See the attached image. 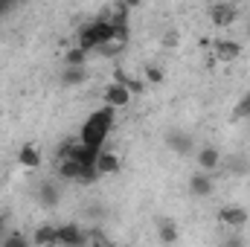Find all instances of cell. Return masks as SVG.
Segmentation results:
<instances>
[{"label": "cell", "instance_id": "cell-1", "mask_svg": "<svg viewBox=\"0 0 250 247\" xmlns=\"http://www.w3.org/2000/svg\"><path fill=\"white\" fill-rule=\"evenodd\" d=\"M117 123V111L114 108H96L84 125H82V131H79V143L82 145H87V148H99L102 151V145H105V140L111 137V128Z\"/></svg>", "mask_w": 250, "mask_h": 247}, {"label": "cell", "instance_id": "cell-2", "mask_svg": "<svg viewBox=\"0 0 250 247\" xmlns=\"http://www.w3.org/2000/svg\"><path fill=\"white\" fill-rule=\"evenodd\" d=\"M111 35H114V26L99 15L93 23H87V26L79 29V41H76V47H79L82 53H96L99 47H105V44L111 41Z\"/></svg>", "mask_w": 250, "mask_h": 247}, {"label": "cell", "instance_id": "cell-3", "mask_svg": "<svg viewBox=\"0 0 250 247\" xmlns=\"http://www.w3.org/2000/svg\"><path fill=\"white\" fill-rule=\"evenodd\" d=\"M218 221L227 227V230H242L250 221V212L242 206V204H227L218 209Z\"/></svg>", "mask_w": 250, "mask_h": 247}, {"label": "cell", "instance_id": "cell-4", "mask_svg": "<svg viewBox=\"0 0 250 247\" xmlns=\"http://www.w3.org/2000/svg\"><path fill=\"white\" fill-rule=\"evenodd\" d=\"M195 163H198V169L204 175H212V172H218L224 166V157H221V151L215 145H201L195 151Z\"/></svg>", "mask_w": 250, "mask_h": 247}, {"label": "cell", "instance_id": "cell-5", "mask_svg": "<svg viewBox=\"0 0 250 247\" xmlns=\"http://www.w3.org/2000/svg\"><path fill=\"white\" fill-rule=\"evenodd\" d=\"M209 21H212L218 29L233 26V23L239 21V6H236V3H215V6H209Z\"/></svg>", "mask_w": 250, "mask_h": 247}, {"label": "cell", "instance_id": "cell-6", "mask_svg": "<svg viewBox=\"0 0 250 247\" xmlns=\"http://www.w3.org/2000/svg\"><path fill=\"white\" fill-rule=\"evenodd\" d=\"M212 56L221 64H233V62L242 59V44L233 41V38H218V41L212 44Z\"/></svg>", "mask_w": 250, "mask_h": 247}, {"label": "cell", "instance_id": "cell-7", "mask_svg": "<svg viewBox=\"0 0 250 247\" xmlns=\"http://www.w3.org/2000/svg\"><path fill=\"white\" fill-rule=\"evenodd\" d=\"M102 99H105V105L108 108H125V105H131V90L125 87V84H117V82H111L105 90H102Z\"/></svg>", "mask_w": 250, "mask_h": 247}, {"label": "cell", "instance_id": "cell-8", "mask_svg": "<svg viewBox=\"0 0 250 247\" xmlns=\"http://www.w3.org/2000/svg\"><path fill=\"white\" fill-rule=\"evenodd\" d=\"M59 245L62 247H87V233L79 224H62L59 227Z\"/></svg>", "mask_w": 250, "mask_h": 247}, {"label": "cell", "instance_id": "cell-9", "mask_svg": "<svg viewBox=\"0 0 250 247\" xmlns=\"http://www.w3.org/2000/svg\"><path fill=\"white\" fill-rule=\"evenodd\" d=\"M32 245L35 247H62L59 245V227H56V224H41V227H35Z\"/></svg>", "mask_w": 250, "mask_h": 247}, {"label": "cell", "instance_id": "cell-10", "mask_svg": "<svg viewBox=\"0 0 250 247\" xmlns=\"http://www.w3.org/2000/svg\"><path fill=\"white\" fill-rule=\"evenodd\" d=\"M59 201H62V189L56 186V181H41L38 184V204L41 206L53 209V206H59Z\"/></svg>", "mask_w": 250, "mask_h": 247}, {"label": "cell", "instance_id": "cell-11", "mask_svg": "<svg viewBox=\"0 0 250 247\" xmlns=\"http://www.w3.org/2000/svg\"><path fill=\"white\" fill-rule=\"evenodd\" d=\"M120 169H123L120 154H117V151H105V148H102V154H99V160H96V172H99V178H102V175H117Z\"/></svg>", "mask_w": 250, "mask_h": 247}, {"label": "cell", "instance_id": "cell-12", "mask_svg": "<svg viewBox=\"0 0 250 247\" xmlns=\"http://www.w3.org/2000/svg\"><path fill=\"white\" fill-rule=\"evenodd\" d=\"M169 148L178 151L181 157H187V154L195 151V140L189 137L187 131H169Z\"/></svg>", "mask_w": 250, "mask_h": 247}, {"label": "cell", "instance_id": "cell-13", "mask_svg": "<svg viewBox=\"0 0 250 247\" xmlns=\"http://www.w3.org/2000/svg\"><path fill=\"white\" fill-rule=\"evenodd\" d=\"M189 192H192L195 198H209V195L215 192V184H212V178H209V175L198 172V175H192V178H189Z\"/></svg>", "mask_w": 250, "mask_h": 247}, {"label": "cell", "instance_id": "cell-14", "mask_svg": "<svg viewBox=\"0 0 250 247\" xmlns=\"http://www.w3.org/2000/svg\"><path fill=\"white\" fill-rule=\"evenodd\" d=\"M41 148L38 145H32V143H26V145H21V151H18V163L23 166V169H38L41 166Z\"/></svg>", "mask_w": 250, "mask_h": 247}, {"label": "cell", "instance_id": "cell-15", "mask_svg": "<svg viewBox=\"0 0 250 247\" xmlns=\"http://www.w3.org/2000/svg\"><path fill=\"white\" fill-rule=\"evenodd\" d=\"M178 236H181V230H178V224H175L172 218H160V221H157V239H160L163 245H175Z\"/></svg>", "mask_w": 250, "mask_h": 247}, {"label": "cell", "instance_id": "cell-16", "mask_svg": "<svg viewBox=\"0 0 250 247\" xmlns=\"http://www.w3.org/2000/svg\"><path fill=\"white\" fill-rule=\"evenodd\" d=\"M84 79H87V70H84V67H64L62 70V84L64 87H79Z\"/></svg>", "mask_w": 250, "mask_h": 247}, {"label": "cell", "instance_id": "cell-17", "mask_svg": "<svg viewBox=\"0 0 250 247\" xmlns=\"http://www.w3.org/2000/svg\"><path fill=\"white\" fill-rule=\"evenodd\" d=\"M56 172H59V178L62 181H79V172H82V166L79 163H73V160H59V166H56Z\"/></svg>", "mask_w": 250, "mask_h": 247}, {"label": "cell", "instance_id": "cell-18", "mask_svg": "<svg viewBox=\"0 0 250 247\" xmlns=\"http://www.w3.org/2000/svg\"><path fill=\"white\" fill-rule=\"evenodd\" d=\"M87 233V247H117L99 227H90V230H84Z\"/></svg>", "mask_w": 250, "mask_h": 247}, {"label": "cell", "instance_id": "cell-19", "mask_svg": "<svg viewBox=\"0 0 250 247\" xmlns=\"http://www.w3.org/2000/svg\"><path fill=\"white\" fill-rule=\"evenodd\" d=\"M111 26H114L111 41L120 44V47H128V41H131V26H128V23H111Z\"/></svg>", "mask_w": 250, "mask_h": 247}, {"label": "cell", "instance_id": "cell-20", "mask_svg": "<svg viewBox=\"0 0 250 247\" xmlns=\"http://www.w3.org/2000/svg\"><path fill=\"white\" fill-rule=\"evenodd\" d=\"M84 62H87V53H82L79 47H70L67 56H64V64L67 67H84Z\"/></svg>", "mask_w": 250, "mask_h": 247}, {"label": "cell", "instance_id": "cell-21", "mask_svg": "<svg viewBox=\"0 0 250 247\" xmlns=\"http://www.w3.org/2000/svg\"><path fill=\"white\" fill-rule=\"evenodd\" d=\"M0 247H32V242L23 233H6V239H3Z\"/></svg>", "mask_w": 250, "mask_h": 247}, {"label": "cell", "instance_id": "cell-22", "mask_svg": "<svg viewBox=\"0 0 250 247\" xmlns=\"http://www.w3.org/2000/svg\"><path fill=\"white\" fill-rule=\"evenodd\" d=\"M233 117H236V120H250V93H245V96L239 99V105H236Z\"/></svg>", "mask_w": 250, "mask_h": 247}, {"label": "cell", "instance_id": "cell-23", "mask_svg": "<svg viewBox=\"0 0 250 247\" xmlns=\"http://www.w3.org/2000/svg\"><path fill=\"white\" fill-rule=\"evenodd\" d=\"M96 53H99V56H105V59H117V56H123V53H125V47L114 44V41H108V44H105V47H99Z\"/></svg>", "mask_w": 250, "mask_h": 247}, {"label": "cell", "instance_id": "cell-24", "mask_svg": "<svg viewBox=\"0 0 250 247\" xmlns=\"http://www.w3.org/2000/svg\"><path fill=\"white\" fill-rule=\"evenodd\" d=\"M96 181H99V172H96V169H82L76 184H79V186H93Z\"/></svg>", "mask_w": 250, "mask_h": 247}, {"label": "cell", "instance_id": "cell-25", "mask_svg": "<svg viewBox=\"0 0 250 247\" xmlns=\"http://www.w3.org/2000/svg\"><path fill=\"white\" fill-rule=\"evenodd\" d=\"M146 79H148V82H154V84H157V82H163L160 67H154V64H151V67H146Z\"/></svg>", "mask_w": 250, "mask_h": 247}, {"label": "cell", "instance_id": "cell-26", "mask_svg": "<svg viewBox=\"0 0 250 247\" xmlns=\"http://www.w3.org/2000/svg\"><path fill=\"white\" fill-rule=\"evenodd\" d=\"M230 163H233V166H230L233 172H248V169H250V166H248V157H242V160H239V157H233Z\"/></svg>", "mask_w": 250, "mask_h": 247}, {"label": "cell", "instance_id": "cell-27", "mask_svg": "<svg viewBox=\"0 0 250 247\" xmlns=\"http://www.w3.org/2000/svg\"><path fill=\"white\" fill-rule=\"evenodd\" d=\"M221 247H245V242H242V236H230Z\"/></svg>", "mask_w": 250, "mask_h": 247}, {"label": "cell", "instance_id": "cell-28", "mask_svg": "<svg viewBox=\"0 0 250 247\" xmlns=\"http://www.w3.org/2000/svg\"><path fill=\"white\" fill-rule=\"evenodd\" d=\"M163 44H166V47H175V44H178V35H175V32H166V35H163Z\"/></svg>", "mask_w": 250, "mask_h": 247}, {"label": "cell", "instance_id": "cell-29", "mask_svg": "<svg viewBox=\"0 0 250 247\" xmlns=\"http://www.w3.org/2000/svg\"><path fill=\"white\" fill-rule=\"evenodd\" d=\"M12 9H15V3H9V0H0V18H3V15H9Z\"/></svg>", "mask_w": 250, "mask_h": 247}, {"label": "cell", "instance_id": "cell-30", "mask_svg": "<svg viewBox=\"0 0 250 247\" xmlns=\"http://www.w3.org/2000/svg\"><path fill=\"white\" fill-rule=\"evenodd\" d=\"M3 239H6V230H0V245H3Z\"/></svg>", "mask_w": 250, "mask_h": 247}, {"label": "cell", "instance_id": "cell-31", "mask_svg": "<svg viewBox=\"0 0 250 247\" xmlns=\"http://www.w3.org/2000/svg\"><path fill=\"white\" fill-rule=\"evenodd\" d=\"M248 35H250V23H248Z\"/></svg>", "mask_w": 250, "mask_h": 247}]
</instances>
